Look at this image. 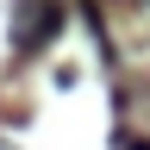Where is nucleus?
<instances>
[{"label":"nucleus","mask_w":150,"mask_h":150,"mask_svg":"<svg viewBox=\"0 0 150 150\" xmlns=\"http://www.w3.org/2000/svg\"><path fill=\"white\" fill-rule=\"evenodd\" d=\"M119 150H150V144H144V138H138V144H131V138H125V144H119Z\"/></svg>","instance_id":"f03ea898"},{"label":"nucleus","mask_w":150,"mask_h":150,"mask_svg":"<svg viewBox=\"0 0 150 150\" xmlns=\"http://www.w3.org/2000/svg\"><path fill=\"white\" fill-rule=\"evenodd\" d=\"M56 25H63V6H56V0H25V6H19V25H13V44L38 50V44L56 38Z\"/></svg>","instance_id":"f257e3e1"}]
</instances>
